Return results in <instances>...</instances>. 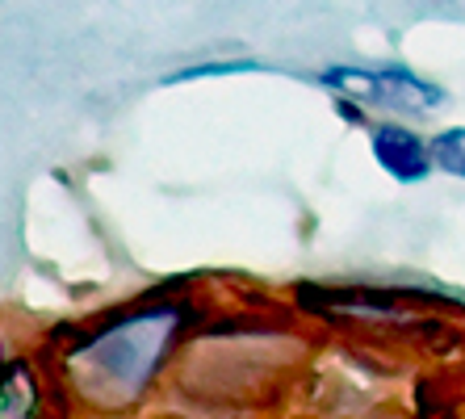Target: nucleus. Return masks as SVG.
<instances>
[{
    "mask_svg": "<svg viewBox=\"0 0 465 419\" xmlns=\"http://www.w3.org/2000/svg\"><path fill=\"white\" fill-rule=\"evenodd\" d=\"M176 327H181L176 306H152V311L126 314L114 327L97 332L72 356V377L80 382L84 398H97V407L134 403L155 377V365L173 344Z\"/></svg>",
    "mask_w": 465,
    "mask_h": 419,
    "instance_id": "obj_1",
    "label": "nucleus"
},
{
    "mask_svg": "<svg viewBox=\"0 0 465 419\" xmlns=\"http://www.w3.org/2000/svg\"><path fill=\"white\" fill-rule=\"evenodd\" d=\"M323 85L340 88L348 97L365 101L378 109H394V114H428V109L444 105V88L432 80L415 75L411 67H327Z\"/></svg>",
    "mask_w": 465,
    "mask_h": 419,
    "instance_id": "obj_2",
    "label": "nucleus"
},
{
    "mask_svg": "<svg viewBox=\"0 0 465 419\" xmlns=\"http://www.w3.org/2000/svg\"><path fill=\"white\" fill-rule=\"evenodd\" d=\"M373 160L381 164V173H390L402 185L423 181V176L436 168L432 143H423L415 130L394 126V122H386V126L373 130Z\"/></svg>",
    "mask_w": 465,
    "mask_h": 419,
    "instance_id": "obj_3",
    "label": "nucleus"
},
{
    "mask_svg": "<svg viewBox=\"0 0 465 419\" xmlns=\"http://www.w3.org/2000/svg\"><path fill=\"white\" fill-rule=\"evenodd\" d=\"M38 415V390L30 365H0V419H34Z\"/></svg>",
    "mask_w": 465,
    "mask_h": 419,
    "instance_id": "obj_4",
    "label": "nucleus"
},
{
    "mask_svg": "<svg viewBox=\"0 0 465 419\" xmlns=\"http://www.w3.org/2000/svg\"><path fill=\"white\" fill-rule=\"evenodd\" d=\"M432 160L440 173L449 176H461L465 181V126H453V130H440L432 139Z\"/></svg>",
    "mask_w": 465,
    "mask_h": 419,
    "instance_id": "obj_5",
    "label": "nucleus"
}]
</instances>
